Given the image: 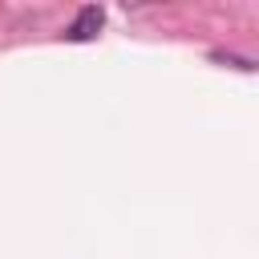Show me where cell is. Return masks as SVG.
<instances>
[{
	"label": "cell",
	"instance_id": "1",
	"mask_svg": "<svg viewBox=\"0 0 259 259\" xmlns=\"http://www.w3.org/2000/svg\"><path fill=\"white\" fill-rule=\"evenodd\" d=\"M101 20H105V12L97 8V4H85L77 16H73V24H69V40H93L97 32H101Z\"/></svg>",
	"mask_w": 259,
	"mask_h": 259
}]
</instances>
